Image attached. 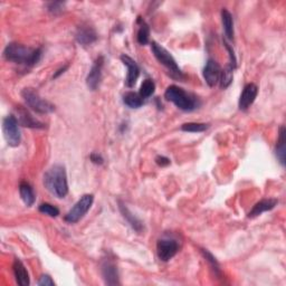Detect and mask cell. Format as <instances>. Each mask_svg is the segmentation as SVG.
Instances as JSON below:
<instances>
[{"label": "cell", "instance_id": "cell-8", "mask_svg": "<svg viewBox=\"0 0 286 286\" xmlns=\"http://www.w3.org/2000/svg\"><path fill=\"white\" fill-rule=\"evenodd\" d=\"M179 251V244L177 240L171 238H162L157 244V253L159 260L162 262H169L173 258Z\"/></svg>", "mask_w": 286, "mask_h": 286}, {"label": "cell", "instance_id": "cell-1", "mask_svg": "<svg viewBox=\"0 0 286 286\" xmlns=\"http://www.w3.org/2000/svg\"><path fill=\"white\" fill-rule=\"evenodd\" d=\"M42 53L41 48H30L18 43H10L5 48L4 56L8 62L26 66H34L41 60Z\"/></svg>", "mask_w": 286, "mask_h": 286}, {"label": "cell", "instance_id": "cell-27", "mask_svg": "<svg viewBox=\"0 0 286 286\" xmlns=\"http://www.w3.org/2000/svg\"><path fill=\"white\" fill-rule=\"evenodd\" d=\"M201 253H202L203 257H205L207 260V262L210 264V266L212 267V269L214 271V275H217V276H221V275H222L221 266H219V264L216 261V258H214L211 253H209L207 249H201Z\"/></svg>", "mask_w": 286, "mask_h": 286}, {"label": "cell", "instance_id": "cell-22", "mask_svg": "<svg viewBox=\"0 0 286 286\" xmlns=\"http://www.w3.org/2000/svg\"><path fill=\"white\" fill-rule=\"evenodd\" d=\"M123 103L126 106H129L131 109H139L143 105L145 100L141 97L139 93L134 92H128L123 96Z\"/></svg>", "mask_w": 286, "mask_h": 286}, {"label": "cell", "instance_id": "cell-24", "mask_svg": "<svg viewBox=\"0 0 286 286\" xmlns=\"http://www.w3.org/2000/svg\"><path fill=\"white\" fill-rule=\"evenodd\" d=\"M234 67L232 65H227L226 67H225L222 70V74H221V87L222 89H227V87L232 84L233 82V76H234Z\"/></svg>", "mask_w": 286, "mask_h": 286}, {"label": "cell", "instance_id": "cell-12", "mask_svg": "<svg viewBox=\"0 0 286 286\" xmlns=\"http://www.w3.org/2000/svg\"><path fill=\"white\" fill-rule=\"evenodd\" d=\"M121 60L122 63L128 67V76H126L125 80V84L128 87H133L136 83L137 79H139L140 75V67L139 65L136 64L135 60L133 58H131L128 55H121Z\"/></svg>", "mask_w": 286, "mask_h": 286}, {"label": "cell", "instance_id": "cell-20", "mask_svg": "<svg viewBox=\"0 0 286 286\" xmlns=\"http://www.w3.org/2000/svg\"><path fill=\"white\" fill-rule=\"evenodd\" d=\"M222 23L224 27L225 35L229 41L234 40V19L233 16L227 9L222 10Z\"/></svg>", "mask_w": 286, "mask_h": 286}, {"label": "cell", "instance_id": "cell-11", "mask_svg": "<svg viewBox=\"0 0 286 286\" xmlns=\"http://www.w3.org/2000/svg\"><path fill=\"white\" fill-rule=\"evenodd\" d=\"M221 66H219V64L214 59L209 58L207 60L205 68H203V79H205L206 83L210 87L216 86L219 80H221Z\"/></svg>", "mask_w": 286, "mask_h": 286}, {"label": "cell", "instance_id": "cell-9", "mask_svg": "<svg viewBox=\"0 0 286 286\" xmlns=\"http://www.w3.org/2000/svg\"><path fill=\"white\" fill-rule=\"evenodd\" d=\"M101 272L104 282L108 285H119L120 279H119V271L117 264L113 260L110 258H105L102 262L101 265Z\"/></svg>", "mask_w": 286, "mask_h": 286}, {"label": "cell", "instance_id": "cell-4", "mask_svg": "<svg viewBox=\"0 0 286 286\" xmlns=\"http://www.w3.org/2000/svg\"><path fill=\"white\" fill-rule=\"evenodd\" d=\"M151 49L153 55H155V57L158 59V62L168 69L171 78L177 80L184 79V74L178 66L177 62H175V59L172 57V55L170 54L166 48L162 47L161 45H159L157 42H152Z\"/></svg>", "mask_w": 286, "mask_h": 286}, {"label": "cell", "instance_id": "cell-19", "mask_svg": "<svg viewBox=\"0 0 286 286\" xmlns=\"http://www.w3.org/2000/svg\"><path fill=\"white\" fill-rule=\"evenodd\" d=\"M19 194L26 206L31 207L34 205L36 200V196L34 189H32V187L28 183H25L24 181V183H21L19 185Z\"/></svg>", "mask_w": 286, "mask_h": 286}, {"label": "cell", "instance_id": "cell-26", "mask_svg": "<svg viewBox=\"0 0 286 286\" xmlns=\"http://www.w3.org/2000/svg\"><path fill=\"white\" fill-rule=\"evenodd\" d=\"M209 128V124L206 123H185L181 125V130L185 132H192V133H197V132H203Z\"/></svg>", "mask_w": 286, "mask_h": 286}, {"label": "cell", "instance_id": "cell-33", "mask_svg": "<svg viewBox=\"0 0 286 286\" xmlns=\"http://www.w3.org/2000/svg\"><path fill=\"white\" fill-rule=\"evenodd\" d=\"M67 67H68V66H67V65H66V66H64V67L59 68V69H58V70L56 72V73H55V74H54V79H56V78H58V76H59L60 74H63V73H64V72H65L66 69H67Z\"/></svg>", "mask_w": 286, "mask_h": 286}, {"label": "cell", "instance_id": "cell-14", "mask_svg": "<svg viewBox=\"0 0 286 286\" xmlns=\"http://www.w3.org/2000/svg\"><path fill=\"white\" fill-rule=\"evenodd\" d=\"M257 93H258V89L255 84L253 83L247 84L244 87L243 93H241V95L239 97V102H238L239 110H241V111H246V110L254 103L255 98L257 96Z\"/></svg>", "mask_w": 286, "mask_h": 286}, {"label": "cell", "instance_id": "cell-2", "mask_svg": "<svg viewBox=\"0 0 286 286\" xmlns=\"http://www.w3.org/2000/svg\"><path fill=\"white\" fill-rule=\"evenodd\" d=\"M44 185L47 190L57 198H64L68 194L67 174L62 164H55L44 174Z\"/></svg>", "mask_w": 286, "mask_h": 286}, {"label": "cell", "instance_id": "cell-30", "mask_svg": "<svg viewBox=\"0 0 286 286\" xmlns=\"http://www.w3.org/2000/svg\"><path fill=\"white\" fill-rule=\"evenodd\" d=\"M37 284L38 285H42V286H47V285H51L52 286V285H55L52 277L49 276V275H47V274L42 275V276L40 277V279H38Z\"/></svg>", "mask_w": 286, "mask_h": 286}, {"label": "cell", "instance_id": "cell-31", "mask_svg": "<svg viewBox=\"0 0 286 286\" xmlns=\"http://www.w3.org/2000/svg\"><path fill=\"white\" fill-rule=\"evenodd\" d=\"M156 162L158 166H160V167H167L170 164V159L167 158V157H163V156H158L156 158Z\"/></svg>", "mask_w": 286, "mask_h": 286}, {"label": "cell", "instance_id": "cell-25", "mask_svg": "<svg viewBox=\"0 0 286 286\" xmlns=\"http://www.w3.org/2000/svg\"><path fill=\"white\" fill-rule=\"evenodd\" d=\"M155 90H156L155 82H153L152 80H146L140 87L139 94L141 95L143 100H145V98L150 97L153 93H155Z\"/></svg>", "mask_w": 286, "mask_h": 286}, {"label": "cell", "instance_id": "cell-6", "mask_svg": "<svg viewBox=\"0 0 286 286\" xmlns=\"http://www.w3.org/2000/svg\"><path fill=\"white\" fill-rule=\"evenodd\" d=\"M93 201H94V196L93 195L87 194L82 196L80 200L72 207V209L67 213H66V216L64 217L65 222L68 224H76L80 222L91 209Z\"/></svg>", "mask_w": 286, "mask_h": 286}, {"label": "cell", "instance_id": "cell-17", "mask_svg": "<svg viewBox=\"0 0 286 286\" xmlns=\"http://www.w3.org/2000/svg\"><path fill=\"white\" fill-rule=\"evenodd\" d=\"M119 208H120L121 213H122V216L124 217L125 221L129 223L130 226L133 228L136 233H141L143 230V224H142L140 219L136 218L134 214L130 211V209L126 207V205H124L122 201H119Z\"/></svg>", "mask_w": 286, "mask_h": 286}, {"label": "cell", "instance_id": "cell-15", "mask_svg": "<svg viewBox=\"0 0 286 286\" xmlns=\"http://www.w3.org/2000/svg\"><path fill=\"white\" fill-rule=\"evenodd\" d=\"M17 113H18V119H17L18 123L23 126H27V128H31V129H43L44 128V123L36 120L24 108H21V106L17 108Z\"/></svg>", "mask_w": 286, "mask_h": 286}, {"label": "cell", "instance_id": "cell-3", "mask_svg": "<svg viewBox=\"0 0 286 286\" xmlns=\"http://www.w3.org/2000/svg\"><path fill=\"white\" fill-rule=\"evenodd\" d=\"M164 97H166L167 101L172 102L175 106L185 112L194 111L199 105L196 96L186 92L177 85L169 86L166 90V93H164Z\"/></svg>", "mask_w": 286, "mask_h": 286}, {"label": "cell", "instance_id": "cell-29", "mask_svg": "<svg viewBox=\"0 0 286 286\" xmlns=\"http://www.w3.org/2000/svg\"><path fill=\"white\" fill-rule=\"evenodd\" d=\"M64 6H65V3H62V2L49 3V4H47V10L51 14L57 15V14H60L63 12Z\"/></svg>", "mask_w": 286, "mask_h": 286}, {"label": "cell", "instance_id": "cell-21", "mask_svg": "<svg viewBox=\"0 0 286 286\" xmlns=\"http://www.w3.org/2000/svg\"><path fill=\"white\" fill-rule=\"evenodd\" d=\"M136 24L139 25V30H137V36H136V41L140 45H147L148 43L150 41V28L148 24L143 20L141 17L137 18Z\"/></svg>", "mask_w": 286, "mask_h": 286}, {"label": "cell", "instance_id": "cell-13", "mask_svg": "<svg viewBox=\"0 0 286 286\" xmlns=\"http://www.w3.org/2000/svg\"><path fill=\"white\" fill-rule=\"evenodd\" d=\"M76 41H78L81 45H91L94 42H96L97 40V34L95 29L93 28L92 26L87 25V24H83L81 25L78 30H76Z\"/></svg>", "mask_w": 286, "mask_h": 286}, {"label": "cell", "instance_id": "cell-28", "mask_svg": "<svg viewBox=\"0 0 286 286\" xmlns=\"http://www.w3.org/2000/svg\"><path fill=\"white\" fill-rule=\"evenodd\" d=\"M38 210H40L44 214H47V216H49V217H57L59 214L58 208L51 205V203H46V202L42 203L40 208H38Z\"/></svg>", "mask_w": 286, "mask_h": 286}, {"label": "cell", "instance_id": "cell-32", "mask_svg": "<svg viewBox=\"0 0 286 286\" xmlns=\"http://www.w3.org/2000/svg\"><path fill=\"white\" fill-rule=\"evenodd\" d=\"M90 159H91V161L95 164H103L104 162L103 158L98 155V153H92V155L90 156Z\"/></svg>", "mask_w": 286, "mask_h": 286}, {"label": "cell", "instance_id": "cell-10", "mask_svg": "<svg viewBox=\"0 0 286 286\" xmlns=\"http://www.w3.org/2000/svg\"><path fill=\"white\" fill-rule=\"evenodd\" d=\"M103 66H104V57L98 56L95 59V62L93 64L90 73L86 78V85L91 91H95L101 83Z\"/></svg>", "mask_w": 286, "mask_h": 286}, {"label": "cell", "instance_id": "cell-23", "mask_svg": "<svg viewBox=\"0 0 286 286\" xmlns=\"http://www.w3.org/2000/svg\"><path fill=\"white\" fill-rule=\"evenodd\" d=\"M285 129L284 126H282L279 130V139L277 141V146H276V150H275V153H276V157L278 159L279 163L282 166H285Z\"/></svg>", "mask_w": 286, "mask_h": 286}, {"label": "cell", "instance_id": "cell-16", "mask_svg": "<svg viewBox=\"0 0 286 286\" xmlns=\"http://www.w3.org/2000/svg\"><path fill=\"white\" fill-rule=\"evenodd\" d=\"M13 271H14L16 282H17L18 285L28 286L30 284L29 274H28V272H27V269H26L24 264L21 263V261L15 260V262L13 264Z\"/></svg>", "mask_w": 286, "mask_h": 286}, {"label": "cell", "instance_id": "cell-7", "mask_svg": "<svg viewBox=\"0 0 286 286\" xmlns=\"http://www.w3.org/2000/svg\"><path fill=\"white\" fill-rule=\"evenodd\" d=\"M3 131L5 139L10 147H18L21 142L19 123L14 115H8L3 121Z\"/></svg>", "mask_w": 286, "mask_h": 286}, {"label": "cell", "instance_id": "cell-18", "mask_svg": "<svg viewBox=\"0 0 286 286\" xmlns=\"http://www.w3.org/2000/svg\"><path fill=\"white\" fill-rule=\"evenodd\" d=\"M276 205H277V200L272 199V198L258 201L256 205L253 207L252 210L248 212V218H255L257 216H260V214H262L263 212L272 210V209H274Z\"/></svg>", "mask_w": 286, "mask_h": 286}, {"label": "cell", "instance_id": "cell-5", "mask_svg": "<svg viewBox=\"0 0 286 286\" xmlns=\"http://www.w3.org/2000/svg\"><path fill=\"white\" fill-rule=\"evenodd\" d=\"M21 96H23L27 105L37 113L47 114L52 113L55 110L53 104L42 98L34 89H29V87L28 89H24L21 92Z\"/></svg>", "mask_w": 286, "mask_h": 286}]
</instances>
